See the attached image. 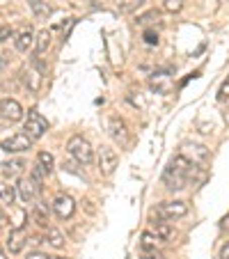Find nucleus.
Instances as JSON below:
<instances>
[{"instance_id":"1","label":"nucleus","mask_w":229,"mask_h":259,"mask_svg":"<svg viewBox=\"0 0 229 259\" xmlns=\"http://www.w3.org/2000/svg\"><path fill=\"white\" fill-rule=\"evenodd\" d=\"M197 170H200V165L190 163L188 158H184L179 154V156L172 158L170 165L163 172V184H165L170 191H181L186 184H193V181H195Z\"/></svg>"},{"instance_id":"2","label":"nucleus","mask_w":229,"mask_h":259,"mask_svg":"<svg viewBox=\"0 0 229 259\" xmlns=\"http://www.w3.org/2000/svg\"><path fill=\"white\" fill-rule=\"evenodd\" d=\"M67 152H69V156L76 158V161H78L80 165H87V163H92V158H94L92 145H89V142L85 140L83 136H73V138H69V142H67Z\"/></svg>"},{"instance_id":"3","label":"nucleus","mask_w":229,"mask_h":259,"mask_svg":"<svg viewBox=\"0 0 229 259\" xmlns=\"http://www.w3.org/2000/svg\"><path fill=\"white\" fill-rule=\"evenodd\" d=\"M23 131H25V136H30L32 140H39V138H44V133L49 131V122H46V117H41V113L30 110Z\"/></svg>"},{"instance_id":"4","label":"nucleus","mask_w":229,"mask_h":259,"mask_svg":"<svg viewBox=\"0 0 229 259\" xmlns=\"http://www.w3.org/2000/svg\"><path fill=\"white\" fill-rule=\"evenodd\" d=\"M179 154L184 158H188L190 163H195V165H204L209 161V149L204 145H197V142H184Z\"/></svg>"},{"instance_id":"5","label":"nucleus","mask_w":229,"mask_h":259,"mask_svg":"<svg viewBox=\"0 0 229 259\" xmlns=\"http://www.w3.org/2000/svg\"><path fill=\"white\" fill-rule=\"evenodd\" d=\"M158 218H165V220H176V218H184L188 213V204L184 200H174V202H161L156 209Z\"/></svg>"},{"instance_id":"6","label":"nucleus","mask_w":229,"mask_h":259,"mask_svg":"<svg viewBox=\"0 0 229 259\" xmlns=\"http://www.w3.org/2000/svg\"><path fill=\"white\" fill-rule=\"evenodd\" d=\"M0 147L7 154H21V152H28L30 147H32V138L25 136V133H14V136H10L7 140L0 142Z\"/></svg>"},{"instance_id":"7","label":"nucleus","mask_w":229,"mask_h":259,"mask_svg":"<svg viewBox=\"0 0 229 259\" xmlns=\"http://www.w3.org/2000/svg\"><path fill=\"white\" fill-rule=\"evenodd\" d=\"M117 165H119L117 152H115L112 147H101V149H99V170H101V175L110 177Z\"/></svg>"},{"instance_id":"8","label":"nucleus","mask_w":229,"mask_h":259,"mask_svg":"<svg viewBox=\"0 0 229 259\" xmlns=\"http://www.w3.org/2000/svg\"><path fill=\"white\" fill-rule=\"evenodd\" d=\"M25 241H28V227H25V225L12 227V230H10V239H7V248H10L12 254H16V252H21V250H23Z\"/></svg>"},{"instance_id":"9","label":"nucleus","mask_w":229,"mask_h":259,"mask_svg":"<svg viewBox=\"0 0 229 259\" xmlns=\"http://www.w3.org/2000/svg\"><path fill=\"white\" fill-rule=\"evenodd\" d=\"M0 115L7 119V122H19L21 117H23V108H21V103L16 101V99H3L0 101Z\"/></svg>"},{"instance_id":"10","label":"nucleus","mask_w":229,"mask_h":259,"mask_svg":"<svg viewBox=\"0 0 229 259\" xmlns=\"http://www.w3.org/2000/svg\"><path fill=\"white\" fill-rule=\"evenodd\" d=\"M108 133H110V138L115 142H119V145H126L128 128H126V122H124L122 117H110V119H108Z\"/></svg>"},{"instance_id":"11","label":"nucleus","mask_w":229,"mask_h":259,"mask_svg":"<svg viewBox=\"0 0 229 259\" xmlns=\"http://www.w3.org/2000/svg\"><path fill=\"white\" fill-rule=\"evenodd\" d=\"M53 211H55L58 218L67 220V218H71V215L76 213V202H73L69 195H58L53 200Z\"/></svg>"},{"instance_id":"12","label":"nucleus","mask_w":229,"mask_h":259,"mask_svg":"<svg viewBox=\"0 0 229 259\" xmlns=\"http://www.w3.org/2000/svg\"><path fill=\"white\" fill-rule=\"evenodd\" d=\"M16 191H19V197H21V200L28 204V202H32L34 197L39 195L41 188H37V184H34L30 177H28V179L23 177V179H19V184H16Z\"/></svg>"},{"instance_id":"13","label":"nucleus","mask_w":229,"mask_h":259,"mask_svg":"<svg viewBox=\"0 0 229 259\" xmlns=\"http://www.w3.org/2000/svg\"><path fill=\"white\" fill-rule=\"evenodd\" d=\"M32 44H34V34H32V30L30 28L23 30V32H19V37H16V41H14V46H16L19 53H25Z\"/></svg>"},{"instance_id":"14","label":"nucleus","mask_w":229,"mask_h":259,"mask_svg":"<svg viewBox=\"0 0 229 259\" xmlns=\"http://www.w3.org/2000/svg\"><path fill=\"white\" fill-rule=\"evenodd\" d=\"M49 46H51V32H49V30H41V32L34 37V53H37V55L46 53V51H49Z\"/></svg>"},{"instance_id":"15","label":"nucleus","mask_w":229,"mask_h":259,"mask_svg":"<svg viewBox=\"0 0 229 259\" xmlns=\"http://www.w3.org/2000/svg\"><path fill=\"white\" fill-rule=\"evenodd\" d=\"M46 241H49L53 248H64V243H67V239H64V234L60 230H55V227H49L46 230Z\"/></svg>"},{"instance_id":"16","label":"nucleus","mask_w":229,"mask_h":259,"mask_svg":"<svg viewBox=\"0 0 229 259\" xmlns=\"http://www.w3.org/2000/svg\"><path fill=\"white\" fill-rule=\"evenodd\" d=\"M158 236L154 234V232H145V234L140 236V248L145 250V252H154L156 250V245H158Z\"/></svg>"},{"instance_id":"17","label":"nucleus","mask_w":229,"mask_h":259,"mask_svg":"<svg viewBox=\"0 0 229 259\" xmlns=\"http://www.w3.org/2000/svg\"><path fill=\"white\" fill-rule=\"evenodd\" d=\"M0 200L5 204H14L16 200V186H10L7 181H0Z\"/></svg>"},{"instance_id":"18","label":"nucleus","mask_w":229,"mask_h":259,"mask_svg":"<svg viewBox=\"0 0 229 259\" xmlns=\"http://www.w3.org/2000/svg\"><path fill=\"white\" fill-rule=\"evenodd\" d=\"M32 218H34V223H37L39 227H49V206L37 204L34 206V211H32Z\"/></svg>"},{"instance_id":"19","label":"nucleus","mask_w":229,"mask_h":259,"mask_svg":"<svg viewBox=\"0 0 229 259\" xmlns=\"http://www.w3.org/2000/svg\"><path fill=\"white\" fill-rule=\"evenodd\" d=\"M28 5H30V10L34 12V16H39V19L51 14V7L46 5L44 0H28Z\"/></svg>"},{"instance_id":"20","label":"nucleus","mask_w":229,"mask_h":259,"mask_svg":"<svg viewBox=\"0 0 229 259\" xmlns=\"http://www.w3.org/2000/svg\"><path fill=\"white\" fill-rule=\"evenodd\" d=\"M37 165H39L46 175H51V172H53V154L39 152V154H37Z\"/></svg>"},{"instance_id":"21","label":"nucleus","mask_w":229,"mask_h":259,"mask_svg":"<svg viewBox=\"0 0 229 259\" xmlns=\"http://www.w3.org/2000/svg\"><path fill=\"white\" fill-rule=\"evenodd\" d=\"M154 234L161 241H170L172 239V227L167 223H154Z\"/></svg>"},{"instance_id":"22","label":"nucleus","mask_w":229,"mask_h":259,"mask_svg":"<svg viewBox=\"0 0 229 259\" xmlns=\"http://www.w3.org/2000/svg\"><path fill=\"white\" fill-rule=\"evenodd\" d=\"M147 0H117V5L119 10L124 12V14H131V12H135L138 7H142Z\"/></svg>"},{"instance_id":"23","label":"nucleus","mask_w":229,"mask_h":259,"mask_svg":"<svg viewBox=\"0 0 229 259\" xmlns=\"http://www.w3.org/2000/svg\"><path fill=\"white\" fill-rule=\"evenodd\" d=\"M25 83H28V88L32 90V92H37V90H39V83H41V76L34 71V69H30L28 76H25Z\"/></svg>"},{"instance_id":"24","label":"nucleus","mask_w":229,"mask_h":259,"mask_svg":"<svg viewBox=\"0 0 229 259\" xmlns=\"http://www.w3.org/2000/svg\"><path fill=\"white\" fill-rule=\"evenodd\" d=\"M23 167H25L23 161H10V163H5V165H3V170H5L7 177H14V175H19Z\"/></svg>"},{"instance_id":"25","label":"nucleus","mask_w":229,"mask_h":259,"mask_svg":"<svg viewBox=\"0 0 229 259\" xmlns=\"http://www.w3.org/2000/svg\"><path fill=\"white\" fill-rule=\"evenodd\" d=\"M158 19H161V12L151 10V12H147V14L138 16V23H140V25H149V23H154V21H158Z\"/></svg>"},{"instance_id":"26","label":"nucleus","mask_w":229,"mask_h":259,"mask_svg":"<svg viewBox=\"0 0 229 259\" xmlns=\"http://www.w3.org/2000/svg\"><path fill=\"white\" fill-rule=\"evenodd\" d=\"M184 7V0H163V10L170 12V14H176Z\"/></svg>"},{"instance_id":"27","label":"nucleus","mask_w":229,"mask_h":259,"mask_svg":"<svg viewBox=\"0 0 229 259\" xmlns=\"http://www.w3.org/2000/svg\"><path fill=\"white\" fill-rule=\"evenodd\" d=\"M145 41L149 46H158V32H154V30H145Z\"/></svg>"},{"instance_id":"28","label":"nucleus","mask_w":229,"mask_h":259,"mask_svg":"<svg viewBox=\"0 0 229 259\" xmlns=\"http://www.w3.org/2000/svg\"><path fill=\"white\" fill-rule=\"evenodd\" d=\"M14 34V30H12V25H0V44L3 41H7Z\"/></svg>"},{"instance_id":"29","label":"nucleus","mask_w":229,"mask_h":259,"mask_svg":"<svg viewBox=\"0 0 229 259\" xmlns=\"http://www.w3.org/2000/svg\"><path fill=\"white\" fill-rule=\"evenodd\" d=\"M218 99H220V101H227V99H229V78H227V80H224V83H222V85H220V92H218Z\"/></svg>"},{"instance_id":"30","label":"nucleus","mask_w":229,"mask_h":259,"mask_svg":"<svg viewBox=\"0 0 229 259\" xmlns=\"http://www.w3.org/2000/svg\"><path fill=\"white\" fill-rule=\"evenodd\" d=\"M25 259H53V257H49L46 252H28V257Z\"/></svg>"},{"instance_id":"31","label":"nucleus","mask_w":229,"mask_h":259,"mask_svg":"<svg viewBox=\"0 0 229 259\" xmlns=\"http://www.w3.org/2000/svg\"><path fill=\"white\" fill-rule=\"evenodd\" d=\"M7 225H10V218H7V215L0 211V230H5Z\"/></svg>"},{"instance_id":"32","label":"nucleus","mask_w":229,"mask_h":259,"mask_svg":"<svg viewBox=\"0 0 229 259\" xmlns=\"http://www.w3.org/2000/svg\"><path fill=\"white\" fill-rule=\"evenodd\" d=\"M220 259H229V243L222 245V250H220Z\"/></svg>"},{"instance_id":"33","label":"nucleus","mask_w":229,"mask_h":259,"mask_svg":"<svg viewBox=\"0 0 229 259\" xmlns=\"http://www.w3.org/2000/svg\"><path fill=\"white\" fill-rule=\"evenodd\" d=\"M140 259H161L158 254H147V257H140Z\"/></svg>"},{"instance_id":"34","label":"nucleus","mask_w":229,"mask_h":259,"mask_svg":"<svg viewBox=\"0 0 229 259\" xmlns=\"http://www.w3.org/2000/svg\"><path fill=\"white\" fill-rule=\"evenodd\" d=\"M3 67H5V60L0 58V71H3Z\"/></svg>"},{"instance_id":"35","label":"nucleus","mask_w":229,"mask_h":259,"mask_svg":"<svg viewBox=\"0 0 229 259\" xmlns=\"http://www.w3.org/2000/svg\"><path fill=\"white\" fill-rule=\"evenodd\" d=\"M0 259H7V254H5V252H3V250H0Z\"/></svg>"},{"instance_id":"36","label":"nucleus","mask_w":229,"mask_h":259,"mask_svg":"<svg viewBox=\"0 0 229 259\" xmlns=\"http://www.w3.org/2000/svg\"><path fill=\"white\" fill-rule=\"evenodd\" d=\"M53 259H67V257H53Z\"/></svg>"}]
</instances>
